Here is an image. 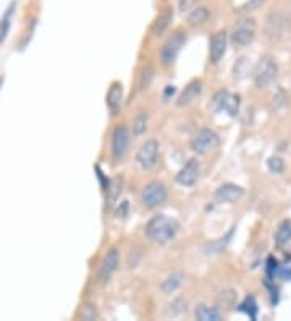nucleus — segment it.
<instances>
[{"mask_svg": "<svg viewBox=\"0 0 291 321\" xmlns=\"http://www.w3.org/2000/svg\"><path fill=\"white\" fill-rule=\"evenodd\" d=\"M188 41V32L185 29H175L172 34L167 38V41L162 44L160 52H159V60L163 67H170L175 63V60L178 59V55L181 52V49L185 47Z\"/></svg>", "mask_w": 291, "mask_h": 321, "instance_id": "2", "label": "nucleus"}, {"mask_svg": "<svg viewBox=\"0 0 291 321\" xmlns=\"http://www.w3.org/2000/svg\"><path fill=\"white\" fill-rule=\"evenodd\" d=\"M275 237H277L278 245H283V243H286L289 240V238H291V224H289V222H283V224L278 227Z\"/></svg>", "mask_w": 291, "mask_h": 321, "instance_id": "26", "label": "nucleus"}, {"mask_svg": "<svg viewBox=\"0 0 291 321\" xmlns=\"http://www.w3.org/2000/svg\"><path fill=\"white\" fill-rule=\"evenodd\" d=\"M196 4H197V0H180V2H178V10L181 13L189 12L191 8L196 7Z\"/></svg>", "mask_w": 291, "mask_h": 321, "instance_id": "31", "label": "nucleus"}, {"mask_svg": "<svg viewBox=\"0 0 291 321\" xmlns=\"http://www.w3.org/2000/svg\"><path fill=\"white\" fill-rule=\"evenodd\" d=\"M211 18V10L204 5H199V7H193L191 10L188 12V16H186V21L189 26L193 28H197V26H202V24H205L207 21H209Z\"/></svg>", "mask_w": 291, "mask_h": 321, "instance_id": "17", "label": "nucleus"}, {"mask_svg": "<svg viewBox=\"0 0 291 321\" xmlns=\"http://www.w3.org/2000/svg\"><path fill=\"white\" fill-rule=\"evenodd\" d=\"M267 166L270 169V172L273 174H281L285 169V161L280 158V156H272V158L267 161Z\"/></svg>", "mask_w": 291, "mask_h": 321, "instance_id": "28", "label": "nucleus"}, {"mask_svg": "<svg viewBox=\"0 0 291 321\" xmlns=\"http://www.w3.org/2000/svg\"><path fill=\"white\" fill-rule=\"evenodd\" d=\"M2 81H4V78H2V77H0V86H2Z\"/></svg>", "mask_w": 291, "mask_h": 321, "instance_id": "33", "label": "nucleus"}, {"mask_svg": "<svg viewBox=\"0 0 291 321\" xmlns=\"http://www.w3.org/2000/svg\"><path fill=\"white\" fill-rule=\"evenodd\" d=\"M155 77V68L152 67L151 63H147L146 67L141 72V77H139V88L141 89H147L149 85L152 83V80Z\"/></svg>", "mask_w": 291, "mask_h": 321, "instance_id": "24", "label": "nucleus"}, {"mask_svg": "<svg viewBox=\"0 0 291 321\" xmlns=\"http://www.w3.org/2000/svg\"><path fill=\"white\" fill-rule=\"evenodd\" d=\"M178 232H180V222L175 218L167 216V214H157V216L147 221L144 227L146 237L151 242L159 245L172 242Z\"/></svg>", "mask_w": 291, "mask_h": 321, "instance_id": "1", "label": "nucleus"}, {"mask_svg": "<svg viewBox=\"0 0 291 321\" xmlns=\"http://www.w3.org/2000/svg\"><path fill=\"white\" fill-rule=\"evenodd\" d=\"M169 198V188L165 187L162 182H149L143 192H141V203L146 208L152 209L163 204Z\"/></svg>", "mask_w": 291, "mask_h": 321, "instance_id": "5", "label": "nucleus"}, {"mask_svg": "<svg viewBox=\"0 0 291 321\" xmlns=\"http://www.w3.org/2000/svg\"><path fill=\"white\" fill-rule=\"evenodd\" d=\"M159 151H160V145L155 138H149L146 141L139 146V150L136 153V161L143 169H152L157 159H159Z\"/></svg>", "mask_w": 291, "mask_h": 321, "instance_id": "8", "label": "nucleus"}, {"mask_svg": "<svg viewBox=\"0 0 291 321\" xmlns=\"http://www.w3.org/2000/svg\"><path fill=\"white\" fill-rule=\"evenodd\" d=\"M13 10H15V4H12L10 7H8L7 13L4 15L2 21H0V44H2L4 41L7 39L8 31H10V24H12L10 18H12V13H13Z\"/></svg>", "mask_w": 291, "mask_h": 321, "instance_id": "22", "label": "nucleus"}, {"mask_svg": "<svg viewBox=\"0 0 291 321\" xmlns=\"http://www.w3.org/2000/svg\"><path fill=\"white\" fill-rule=\"evenodd\" d=\"M202 88H204V83L202 80H191L189 83L185 86V89L180 93L178 99H177V105L178 107H186V105H191L194 101H197L199 97H201L202 94Z\"/></svg>", "mask_w": 291, "mask_h": 321, "instance_id": "13", "label": "nucleus"}, {"mask_svg": "<svg viewBox=\"0 0 291 321\" xmlns=\"http://www.w3.org/2000/svg\"><path fill=\"white\" fill-rule=\"evenodd\" d=\"M118 263H120V252L118 248L112 246L110 250H107L101 265H99V281L102 284L109 282L110 277L115 274L116 268H118Z\"/></svg>", "mask_w": 291, "mask_h": 321, "instance_id": "10", "label": "nucleus"}, {"mask_svg": "<svg viewBox=\"0 0 291 321\" xmlns=\"http://www.w3.org/2000/svg\"><path fill=\"white\" fill-rule=\"evenodd\" d=\"M173 15L175 13H173V8L172 7H165L163 10L159 13V16L155 18V21L152 23V28H151L152 34L155 38H159V36H162V34H165V32H167V29L170 28V24L173 21Z\"/></svg>", "mask_w": 291, "mask_h": 321, "instance_id": "16", "label": "nucleus"}, {"mask_svg": "<svg viewBox=\"0 0 291 321\" xmlns=\"http://www.w3.org/2000/svg\"><path fill=\"white\" fill-rule=\"evenodd\" d=\"M105 104L109 107L112 115H118L123 105V85L120 81H113L109 88V93L105 97Z\"/></svg>", "mask_w": 291, "mask_h": 321, "instance_id": "15", "label": "nucleus"}, {"mask_svg": "<svg viewBox=\"0 0 291 321\" xmlns=\"http://www.w3.org/2000/svg\"><path fill=\"white\" fill-rule=\"evenodd\" d=\"M194 318L199 321H220L222 311L217 307H209L205 303H199L194 308Z\"/></svg>", "mask_w": 291, "mask_h": 321, "instance_id": "18", "label": "nucleus"}, {"mask_svg": "<svg viewBox=\"0 0 291 321\" xmlns=\"http://www.w3.org/2000/svg\"><path fill=\"white\" fill-rule=\"evenodd\" d=\"M244 195V190L243 187H239L236 184H231V182H227L220 185L217 190H215V195H214V200L215 203H236L238 200L243 198Z\"/></svg>", "mask_w": 291, "mask_h": 321, "instance_id": "11", "label": "nucleus"}, {"mask_svg": "<svg viewBox=\"0 0 291 321\" xmlns=\"http://www.w3.org/2000/svg\"><path fill=\"white\" fill-rule=\"evenodd\" d=\"M173 93H175V88L173 86H167V88H165L163 97H165V99H169V96H173Z\"/></svg>", "mask_w": 291, "mask_h": 321, "instance_id": "32", "label": "nucleus"}, {"mask_svg": "<svg viewBox=\"0 0 291 321\" xmlns=\"http://www.w3.org/2000/svg\"><path fill=\"white\" fill-rule=\"evenodd\" d=\"M220 145V136L211 128H201L191 139V150L196 154H207Z\"/></svg>", "mask_w": 291, "mask_h": 321, "instance_id": "7", "label": "nucleus"}, {"mask_svg": "<svg viewBox=\"0 0 291 321\" xmlns=\"http://www.w3.org/2000/svg\"><path fill=\"white\" fill-rule=\"evenodd\" d=\"M265 0H247V2L244 5H241L238 8V13H243V15H247L251 12H256L257 8H261L264 5Z\"/></svg>", "mask_w": 291, "mask_h": 321, "instance_id": "29", "label": "nucleus"}, {"mask_svg": "<svg viewBox=\"0 0 291 321\" xmlns=\"http://www.w3.org/2000/svg\"><path fill=\"white\" fill-rule=\"evenodd\" d=\"M227 46H228L227 31H217L215 34H212L209 43V60L212 63H219L227 52Z\"/></svg>", "mask_w": 291, "mask_h": 321, "instance_id": "12", "label": "nucleus"}, {"mask_svg": "<svg viewBox=\"0 0 291 321\" xmlns=\"http://www.w3.org/2000/svg\"><path fill=\"white\" fill-rule=\"evenodd\" d=\"M131 143V131L130 128L124 125V123H118L113 131H112V143H110V150H112V158L115 161L123 159L128 153V148Z\"/></svg>", "mask_w": 291, "mask_h": 321, "instance_id": "6", "label": "nucleus"}, {"mask_svg": "<svg viewBox=\"0 0 291 321\" xmlns=\"http://www.w3.org/2000/svg\"><path fill=\"white\" fill-rule=\"evenodd\" d=\"M254 85L257 88H267L270 86L273 81L278 77V65L275 59L270 55H265L257 62L254 68Z\"/></svg>", "mask_w": 291, "mask_h": 321, "instance_id": "3", "label": "nucleus"}, {"mask_svg": "<svg viewBox=\"0 0 291 321\" xmlns=\"http://www.w3.org/2000/svg\"><path fill=\"white\" fill-rule=\"evenodd\" d=\"M222 109H225L231 117H235V115L238 114V109H239V96L228 93L225 101H223V104H222Z\"/></svg>", "mask_w": 291, "mask_h": 321, "instance_id": "23", "label": "nucleus"}, {"mask_svg": "<svg viewBox=\"0 0 291 321\" xmlns=\"http://www.w3.org/2000/svg\"><path fill=\"white\" fill-rule=\"evenodd\" d=\"M183 279H185V276H183L181 273H173L172 276H169L165 281L160 284V291L165 294V295H170V294H175L180 286L183 284Z\"/></svg>", "mask_w": 291, "mask_h": 321, "instance_id": "21", "label": "nucleus"}, {"mask_svg": "<svg viewBox=\"0 0 291 321\" xmlns=\"http://www.w3.org/2000/svg\"><path fill=\"white\" fill-rule=\"evenodd\" d=\"M199 175H201V162L196 158H191L175 175V182L181 187H193L199 180Z\"/></svg>", "mask_w": 291, "mask_h": 321, "instance_id": "9", "label": "nucleus"}, {"mask_svg": "<svg viewBox=\"0 0 291 321\" xmlns=\"http://www.w3.org/2000/svg\"><path fill=\"white\" fill-rule=\"evenodd\" d=\"M121 188H123V179L121 177H113L112 180H109V184L105 187V198L109 206L116 203V200L120 198L121 195Z\"/></svg>", "mask_w": 291, "mask_h": 321, "instance_id": "19", "label": "nucleus"}, {"mask_svg": "<svg viewBox=\"0 0 291 321\" xmlns=\"http://www.w3.org/2000/svg\"><path fill=\"white\" fill-rule=\"evenodd\" d=\"M186 311V300L183 299H175L170 305H169V310H167V315L170 316H178L181 313H185Z\"/></svg>", "mask_w": 291, "mask_h": 321, "instance_id": "25", "label": "nucleus"}, {"mask_svg": "<svg viewBox=\"0 0 291 321\" xmlns=\"http://www.w3.org/2000/svg\"><path fill=\"white\" fill-rule=\"evenodd\" d=\"M79 316L81 319H96L97 318V310H96V305H85L81 307V311H79Z\"/></svg>", "mask_w": 291, "mask_h": 321, "instance_id": "30", "label": "nucleus"}, {"mask_svg": "<svg viewBox=\"0 0 291 321\" xmlns=\"http://www.w3.org/2000/svg\"><path fill=\"white\" fill-rule=\"evenodd\" d=\"M147 125H149V114L147 111H139L136 114V117L133 119V123H131V133L135 136H141L146 133L147 130Z\"/></svg>", "mask_w": 291, "mask_h": 321, "instance_id": "20", "label": "nucleus"}, {"mask_svg": "<svg viewBox=\"0 0 291 321\" xmlns=\"http://www.w3.org/2000/svg\"><path fill=\"white\" fill-rule=\"evenodd\" d=\"M257 32V23L254 18H243L235 24V28L231 31V43L236 47H244L249 46L254 41Z\"/></svg>", "mask_w": 291, "mask_h": 321, "instance_id": "4", "label": "nucleus"}, {"mask_svg": "<svg viewBox=\"0 0 291 321\" xmlns=\"http://www.w3.org/2000/svg\"><path fill=\"white\" fill-rule=\"evenodd\" d=\"M236 300V292L233 289H227V291H222L219 294V303L222 307H231L233 303Z\"/></svg>", "mask_w": 291, "mask_h": 321, "instance_id": "27", "label": "nucleus"}, {"mask_svg": "<svg viewBox=\"0 0 291 321\" xmlns=\"http://www.w3.org/2000/svg\"><path fill=\"white\" fill-rule=\"evenodd\" d=\"M288 18L281 13H272L267 21H265V34L272 39H278L286 32L288 28Z\"/></svg>", "mask_w": 291, "mask_h": 321, "instance_id": "14", "label": "nucleus"}]
</instances>
